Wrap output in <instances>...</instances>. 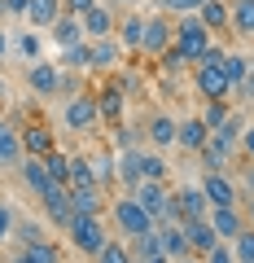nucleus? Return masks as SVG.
<instances>
[{"label": "nucleus", "instance_id": "nucleus-40", "mask_svg": "<svg viewBox=\"0 0 254 263\" xmlns=\"http://www.w3.org/2000/svg\"><path fill=\"white\" fill-rule=\"evenodd\" d=\"M228 246H232L237 263H254V224H245V228H241V233H237Z\"/></svg>", "mask_w": 254, "mask_h": 263}, {"label": "nucleus", "instance_id": "nucleus-47", "mask_svg": "<svg viewBox=\"0 0 254 263\" xmlns=\"http://www.w3.org/2000/svg\"><path fill=\"white\" fill-rule=\"evenodd\" d=\"M31 0H0V18H27Z\"/></svg>", "mask_w": 254, "mask_h": 263}, {"label": "nucleus", "instance_id": "nucleus-43", "mask_svg": "<svg viewBox=\"0 0 254 263\" xmlns=\"http://www.w3.org/2000/svg\"><path fill=\"white\" fill-rule=\"evenodd\" d=\"M202 5H206V0H158V9L167 13V18H171V13H175V18H184V13H198Z\"/></svg>", "mask_w": 254, "mask_h": 263}, {"label": "nucleus", "instance_id": "nucleus-5", "mask_svg": "<svg viewBox=\"0 0 254 263\" xmlns=\"http://www.w3.org/2000/svg\"><path fill=\"white\" fill-rule=\"evenodd\" d=\"M171 40H175V22H171L167 13H149V18H145V35H141V57H153V62H158L171 48Z\"/></svg>", "mask_w": 254, "mask_h": 263}, {"label": "nucleus", "instance_id": "nucleus-56", "mask_svg": "<svg viewBox=\"0 0 254 263\" xmlns=\"http://www.w3.org/2000/svg\"><path fill=\"white\" fill-rule=\"evenodd\" d=\"M145 263H171V259H167V254H162V259H145Z\"/></svg>", "mask_w": 254, "mask_h": 263}, {"label": "nucleus", "instance_id": "nucleus-12", "mask_svg": "<svg viewBox=\"0 0 254 263\" xmlns=\"http://www.w3.org/2000/svg\"><path fill=\"white\" fill-rule=\"evenodd\" d=\"M22 136H18V127H13L5 114H0V171H18L22 167Z\"/></svg>", "mask_w": 254, "mask_h": 263}, {"label": "nucleus", "instance_id": "nucleus-53", "mask_svg": "<svg viewBox=\"0 0 254 263\" xmlns=\"http://www.w3.org/2000/svg\"><path fill=\"white\" fill-rule=\"evenodd\" d=\"M105 5H110V9H132L136 0H105Z\"/></svg>", "mask_w": 254, "mask_h": 263}, {"label": "nucleus", "instance_id": "nucleus-49", "mask_svg": "<svg viewBox=\"0 0 254 263\" xmlns=\"http://www.w3.org/2000/svg\"><path fill=\"white\" fill-rule=\"evenodd\" d=\"M232 101H245V105H254V75H245L241 84L232 88Z\"/></svg>", "mask_w": 254, "mask_h": 263}, {"label": "nucleus", "instance_id": "nucleus-39", "mask_svg": "<svg viewBox=\"0 0 254 263\" xmlns=\"http://www.w3.org/2000/svg\"><path fill=\"white\" fill-rule=\"evenodd\" d=\"M88 162H92V176H96V184H101V189H110V184H114V167H119V158H114L110 149H101L96 158H88Z\"/></svg>", "mask_w": 254, "mask_h": 263}, {"label": "nucleus", "instance_id": "nucleus-24", "mask_svg": "<svg viewBox=\"0 0 254 263\" xmlns=\"http://www.w3.org/2000/svg\"><path fill=\"white\" fill-rule=\"evenodd\" d=\"M57 18H62V0H31V5H27V18H22V22H27L31 31H48Z\"/></svg>", "mask_w": 254, "mask_h": 263}, {"label": "nucleus", "instance_id": "nucleus-38", "mask_svg": "<svg viewBox=\"0 0 254 263\" xmlns=\"http://www.w3.org/2000/svg\"><path fill=\"white\" fill-rule=\"evenodd\" d=\"M44 171H48V180H53V184H66V180H70V154H66V149L44 154Z\"/></svg>", "mask_w": 254, "mask_h": 263}, {"label": "nucleus", "instance_id": "nucleus-2", "mask_svg": "<svg viewBox=\"0 0 254 263\" xmlns=\"http://www.w3.org/2000/svg\"><path fill=\"white\" fill-rule=\"evenodd\" d=\"M171 44L180 48V57L188 66H198V62H206V48L215 44V35L198 22V13H184V18H175V40Z\"/></svg>", "mask_w": 254, "mask_h": 263}, {"label": "nucleus", "instance_id": "nucleus-35", "mask_svg": "<svg viewBox=\"0 0 254 263\" xmlns=\"http://www.w3.org/2000/svg\"><path fill=\"white\" fill-rule=\"evenodd\" d=\"M44 237H48V228L40 224V219H27V215H18V219H13V241H18V246L44 241Z\"/></svg>", "mask_w": 254, "mask_h": 263}, {"label": "nucleus", "instance_id": "nucleus-3", "mask_svg": "<svg viewBox=\"0 0 254 263\" xmlns=\"http://www.w3.org/2000/svg\"><path fill=\"white\" fill-rule=\"evenodd\" d=\"M66 237H70V246H75V254L96 259V254H101V246L110 241V233H105V215H70Z\"/></svg>", "mask_w": 254, "mask_h": 263}, {"label": "nucleus", "instance_id": "nucleus-10", "mask_svg": "<svg viewBox=\"0 0 254 263\" xmlns=\"http://www.w3.org/2000/svg\"><path fill=\"white\" fill-rule=\"evenodd\" d=\"M145 145L149 149H175V114H167V110H158V114H149L145 119Z\"/></svg>", "mask_w": 254, "mask_h": 263}, {"label": "nucleus", "instance_id": "nucleus-31", "mask_svg": "<svg viewBox=\"0 0 254 263\" xmlns=\"http://www.w3.org/2000/svg\"><path fill=\"white\" fill-rule=\"evenodd\" d=\"M232 110H237L232 101H202V110H198V119L206 123L210 132H219V127H224V123H228V114H232Z\"/></svg>", "mask_w": 254, "mask_h": 263}, {"label": "nucleus", "instance_id": "nucleus-15", "mask_svg": "<svg viewBox=\"0 0 254 263\" xmlns=\"http://www.w3.org/2000/svg\"><path fill=\"white\" fill-rule=\"evenodd\" d=\"M180 228H184V237H188V250L198 254H210L219 246V237H215V228H210V219H180Z\"/></svg>", "mask_w": 254, "mask_h": 263}, {"label": "nucleus", "instance_id": "nucleus-50", "mask_svg": "<svg viewBox=\"0 0 254 263\" xmlns=\"http://www.w3.org/2000/svg\"><path fill=\"white\" fill-rule=\"evenodd\" d=\"M237 154L254 162V127H245V132H241V141H237Z\"/></svg>", "mask_w": 254, "mask_h": 263}, {"label": "nucleus", "instance_id": "nucleus-16", "mask_svg": "<svg viewBox=\"0 0 254 263\" xmlns=\"http://www.w3.org/2000/svg\"><path fill=\"white\" fill-rule=\"evenodd\" d=\"M175 206H180V219H206L210 215V202L202 193V184H180L175 189Z\"/></svg>", "mask_w": 254, "mask_h": 263}, {"label": "nucleus", "instance_id": "nucleus-23", "mask_svg": "<svg viewBox=\"0 0 254 263\" xmlns=\"http://www.w3.org/2000/svg\"><path fill=\"white\" fill-rule=\"evenodd\" d=\"M206 219H210V228H215L219 241H232V237L245 228V219H241V211H237V206H210Z\"/></svg>", "mask_w": 254, "mask_h": 263}, {"label": "nucleus", "instance_id": "nucleus-28", "mask_svg": "<svg viewBox=\"0 0 254 263\" xmlns=\"http://www.w3.org/2000/svg\"><path fill=\"white\" fill-rule=\"evenodd\" d=\"M158 241H162V254H167L171 263H175V259H184V254H193V250H188V237H184V228H180V224L158 228Z\"/></svg>", "mask_w": 254, "mask_h": 263}, {"label": "nucleus", "instance_id": "nucleus-55", "mask_svg": "<svg viewBox=\"0 0 254 263\" xmlns=\"http://www.w3.org/2000/svg\"><path fill=\"white\" fill-rule=\"evenodd\" d=\"M175 263H202V259H198V254H184V259H175Z\"/></svg>", "mask_w": 254, "mask_h": 263}, {"label": "nucleus", "instance_id": "nucleus-54", "mask_svg": "<svg viewBox=\"0 0 254 263\" xmlns=\"http://www.w3.org/2000/svg\"><path fill=\"white\" fill-rule=\"evenodd\" d=\"M245 219L254 224V197H245Z\"/></svg>", "mask_w": 254, "mask_h": 263}, {"label": "nucleus", "instance_id": "nucleus-14", "mask_svg": "<svg viewBox=\"0 0 254 263\" xmlns=\"http://www.w3.org/2000/svg\"><path fill=\"white\" fill-rule=\"evenodd\" d=\"M79 22H84V35H88V40H105V35H114V31H119V9L96 5V9H88Z\"/></svg>", "mask_w": 254, "mask_h": 263}, {"label": "nucleus", "instance_id": "nucleus-9", "mask_svg": "<svg viewBox=\"0 0 254 263\" xmlns=\"http://www.w3.org/2000/svg\"><path fill=\"white\" fill-rule=\"evenodd\" d=\"M40 211H44V219L57 228V233H66V224H70V189L66 184H48V193L40 197Z\"/></svg>", "mask_w": 254, "mask_h": 263}, {"label": "nucleus", "instance_id": "nucleus-33", "mask_svg": "<svg viewBox=\"0 0 254 263\" xmlns=\"http://www.w3.org/2000/svg\"><path fill=\"white\" fill-rule=\"evenodd\" d=\"M88 62H92V40H84V44H70L62 48V70H88Z\"/></svg>", "mask_w": 254, "mask_h": 263}, {"label": "nucleus", "instance_id": "nucleus-27", "mask_svg": "<svg viewBox=\"0 0 254 263\" xmlns=\"http://www.w3.org/2000/svg\"><path fill=\"white\" fill-rule=\"evenodd\" d=\"M198 22L210 31V35H228V0H206L198 9Z\"/></svg>", "mask_w": 254, "mask_h": 263}, {"label": "nucleus", "instance_id": "nucleus-4", "mask_svg": "<svg viewBox=\"0 0 254 263\" xmlns=\"http://www.w3.org/2000/svg\"><path fill=\"white\" fill-rule=\"evenodd\" d=\"M62 123H66L70 132H79V136L96 132V123H101V114H96V92H84V88H79L75 97H66V105H62Z\"/></svg>", "mask_w": 254, "mask_h": 263}, {"label": "nucleus", "instance_id": "nucleus-36", "mask_svg": "<svg viewBox=\"0 0 254 263\" xmlns=\"http://www.w3.org/2000/svg\"><path fill=\"white\" fill-rule=\"evenodd\" d=\"M127 250H132V263H145V259H162V241H158V228H153V233H145V237H136V241L127 246Z\"/></svg>", "mask_w": 254, "mask_h": 263}, {"label": "nucleus", "instance_id": "nucleus-32", "mask_svg": "<svg viewBox=\"0 0 254 263\" xmlns=\"http://www.w3.org/2000/svg\"><path fill=\"white\" fill-rule=\"evenodd\" d=\"M219 70H224V75H228V84L237 88L245 75H250V57H245V53H237V48H228V53H224V62H219Z\"/></svg>", "mask_w": 254, "mask_h": 263}, {"label": "nucleus", "instance_id": "nucleus-48", "mask_svg": "<svg viewBox=\"0 0 254 263\" xmlns=\"http://www.w3.org/2000/svg\"><path fill=\"white\" fill-rule=\"evenodd\" d=\"M101 0H62V13H75V18H84L88 9H96Z\"/></svg>", "mask_w": 254, "mask_h": 263}, {"label": "nucleus", "instance_id": "nucleus-41", "mask_svg": "<svg viewBox=\"0 0 254 263\" xmlns=\"http://www.w3.org/2000/svg\"><path fill=\"white\" fill-rule=\"evenodd\" d=\"M18 53H22V62H40V53H44V40H40V31H22V35H18Z\"/></svg>", "mask_w": 254, "mask_h": 263}, {"label": "nucleus", "instance_id": "nucleus-29", "mask_svg": "<svg viewBox=\"0 0 254 263\" xmlns=\"http://www.w3.org/2000/svg\"><path fill=\"white\" fill-rule=\"evenodd\" d=\"M228 158H232V149H228V145H219L215 136H210V141L198 149V162H202V171H228Z\"/></svg>", "mask_w": 254, "mask_h": 263}, {"label": "nucleus", "instance_id": "nucleus-44", "mask_svg": "<svg viewBox=\"0 0 254 263\" xmlns=\"http://www.w3.org/2000/svg\"><path fill=\"white\" fill-rule=\"evenodd\" d=\"M13 219H18L13 202H5V197H0V246H5V241H13Z\"/></svg>", "mask_w": 254, "mask_h": 263}, {"label": "nucleus", "instance_id": "nucleus-7", "mask_svg": "<svg viewBox=\"0 0 254 263\" xmlns=\"http://www.w3.org/2000/svg\"><path fill=\"white\" fill-rule=\"evenodd\" d=\"M198 184H202L210 206H241V189H237V180L228 171H202Z\"/></svg>", "mask_w": 254, "mask_h": 263}, {"label": "nucleus", "instance_id": "nucleus-25", "mask_svg": "<svg viewBox=\"0 0 254 263\" xmlns=\"http://www.w3.org/2000/svg\"><path fill=\"white\" fill-rule=\"evenodd\" d=\"M9 263H62V250H57L53 241H31V246H18V250H13V259Z\"/></svg>", "mask_w": 254, "mask_h": 263}, {"label": "nucleus", "instance_id": "nucleus-17", "mask_svg": "<svg viewBox=\"0 0 254 263\" xmlns=\"http://www.w3.org/2000/svg\"><path fill=\"white\" fill-rule=\"evenodd\" d=\"M123 110H127V92H123L119 84H105L101 92H96V114H101V123H114V127H119Z\"/></svg>", "mask_w": 254, "mask_h": 263}, {"label": "nucleus", "instance_id": "nucleus-1", "mask_svg": "<svg viewBox=\"0 0 254 263\" xmlns=\"http://www.w3.org/2000/svg\"><path fill=\"white\" fill-rule=\"evenodd\" d=\"M110 224L119 228V237H145V233H153V215L136 202L132 193H119V197H110Z\"/></svg>", "mask_w": 254, "mask_h": 263}, {"label": "nucleus", "instance_id": "nucleus-52", "mask_svg": "<svg viewBox=\"0 0 254 263\" xmlns=\"http://www.w3.org/2000/svg\"><path fill=\"white\" fill-rule=\"evenodd\" d=\"M9 57V35H5V27H0V62Z\"/></svg>", "mask_w": 254, "mask_h": 263}, {"label": "nucleus", "instance_id": "nucleus-8", "mask_svg": "<svg viewBox=\"0 0 254 263\" xmlns=\"http://www.w3.org/2000/svg\"><path fill=\"white\" fill-rule=\"evenodd\" d=\"M18 136H22V154H27V158H44V154L57 149V136H53V127H48L44 119H27L18 127Z\"/></svg>", "mask_w": 254, "mask_h": 263}, {"label": "nucleus", "instance_id": "nucleus-13", "mask_svg": "<svg viewBox=\"0 0 254 263\" xmlns=\"http://www.w3.org/2000/svg\"><path fill=\"white\" fill-rule=\"evenodd\" d=\"M57 84H62V70H57L53 62L40 57V62L27 66V88H31L35 97H57Z\"/></svg>", "mask_w": 254, "mask_h": 263}, {"label": "nucleus", "instance_id": "nucleus-34", "mask_svg": "<svg viewBox=\"0 0 254 263\" xmlns=\"http://www.w3.org/2000/svg\"><path fill=\"white\" fill-rule=\"evenodd\" d=\"M92 184H96L92 162H88L84 154H70V180H66V189H92Z\"/></svg>", "mask_w": 254, "mask_h": 263}, {"label": "nucleus", "instance_id": "nucleus-22", "mask_svg": "<svg viewBox=\"0 0 254 263\" xmlns=\"http://www.w3.org/2000/svg\"><path fill=\"white\" fill-rule=\"evenodd\" d=\"M13 176L27 184V193H35V202L48 193V184H53V180H48V171H44V158H22V167L13 171Z\"/></svg>", "mask_w": 254, "mask_h": 263}, {"label": "nucleus", "instance_id": "nucleus-18", "mask_svg": "<svg viewBox=\"0 0 254 263\" xmlns=\"http://www.w3.org/2000/svg\"><path fill=\"white\" fill-rule=\"evenodd\" d=\"M105 202H110V189H101V184L70 189V211L75 215H105Z\"/></svg>", "mask_w": 254, "mask_h": 263}, {"label": "nucleus", "instance_id": "nucleus-46", "mask_svg": "<svg viewBox=\"0 0 254 263\" xmlns=\"http://www.w3.org/2000/svg\"><path fill=\"white\" fill-rule=\"evenodd\" d=\"M202 263H237V254H232V246H228V241H219L210 254H202Z\"/></svg>", "mask_w": 254, "mask_h": 263}, {"label": "nucleus", "instance_id": "nucleus-45", "mask_svg": "<svg viewBox=\"0 0 254 263\" xmlns=\"http://www.w3.org/2000/svg\"><path fill=\"white\" fill-rule=\"evenodd\" d=\"M158 66H162V70H167V75H180V70H193V66H188L184 57H180V48H175V44H171L167 53L158 57Z\"/></svg>", "mask_w": 254, "mask_h": 263}, {"label": "nucleus", "instance_id": "nucleus-30", "mask_svg": "<svg viewBox=\"0 0 254 263\" xmlns=\"http://www.w3.org/2000/svg\"><path fill=\"white\" fill-rule=\"evenodd\" d=\"M114 180H123V184H127V193H132V189L141 184V149H123V154H119Z\"/></svg>", "mask_w": 254, "mask_h": 263}, {"label": "nucleus", "instance_id": "nucleus-42", "mask_svg": "<svg viewBox=\"0 0 254 263\" xmlns=\"http://www.w3.org/2000/svg\"><path fill=\"white\" fill-rule=\"evenodd\" d=\"M92 263H132V250H127L123 241H114V237H110V241L101 246V254H96Z\"/></svg>", "mask_w": 254, "mask_h": 263}, {"label": "nucleus", "instance_id": "nucleus-37", "mask_svg": "<svg viewBox=\"0 0 254 263\" xmlns=\"http://www.w3.org/2000/svg\"><path fill=\"white\" fill-rule=\"evenodd\" d=\"M171 167L158 149H141V180H167Z\"/></svg>", "mask_w": 254, "mask_h": 263}, {"label": "nucleus", "instance_id": "nucleus-26", "mask_svg": "<svg viewBox=\"0 0 254 263\" xmlns=\"http://www.w3.org/2000/svg\"><path fill=\"white\" fill-rule=\"evenodd\" d=\"M48 35H53L62 48H70V44H84V40H88V35H84V22H79L75 13H62V18H57L53 27H48Z\"/></svg>", "mask_w": 254, "mask_h": 263}, {"label": "nucleus", "instance_id": "nucleus-11", "mask_svg": "<svg viewBox=\"0 0 254 263\" xmlns=\"http://www.w3.org/2000/svg\"><path fill=\"white\" fill-rule=\"evenodd\" d=\"M206 141H210V127L198 119V114H184V119H175V149L198 154Z\"/></svg>", "mask_w": 254, "mask_h": 263}, {"label": "nucleus", "instance_id": "nucleus-6", "mask_svg": "<svg viewBox=\"0 0 254 263\" xmlns=\"http://www.w3.org/2000/svg\"><path fill=\"white\" fill-rule=\"evenodd\" d=\"M193 88H198L202 101H232V84H228V75L219 70V66H210V62L193 66Z\"/></svg>", "mask_w": 254, "mask_h": 263}, {"label": "nucleus", "instance_id": "nucleus-51", "mask_svg": "<svg viewBox=\"0 0 254 263\" xmlns=\"http://www.w3.org/2000/svg\"><path fill=\"white\" fill-rule=\"evenodd\" d=\"M237 189H241L245 197H254V162H250V167L241 171V180H237Z\"/></svg>", "mask_w": 254, "mask_h": 263}, {"label": "nucleus", "instance_id": "nucleus-19", "mask_svg": "<svg viewBox=\"0 0 254 263\" xmlns=\"http://www.w3.org/2000/svg\"><path fill=\"white\" fill-rule=\"evenodd\" d=\"M141 35H145V13H141V9H127V13L119 18L114 40L123 44V53H141Z\"/></svg>", "mask_w": 254, "mask_h": 263}, {"label": "nucleus", "instance_id": "nucleus-21", "mask_svg": "<svg viewBox=\"0 0 254 263\" xmlns=\"http://www.w3.org/2000/svg\"><path fill=\"white\" fill-rule=\"evenodd\" d=\"M119 57H123V44L114 35L92 40V62H88V70H105V75H114V70H119Z\"/></svg>", "mask_w": 254, "mask_h": 263}, {"label": "nucleus", "instance_id": "nucleus-20", "mask_svg": "<svg viewBox=\"0 0 254 263\" xmlns=\"http://www.w3.org/2000/svg\"><path fill=\"white\" fill-rule=\"evenodd\" d=\"M228 35L254 40V0H228Z\"/></svg>", "mask_w": 254, "mask_h": 263}, {"label": "nucleus", "instance_id": "nucleus-57", "mask_svg": "<svg viewBox=\"0 0 254 263\" xmlns=\"http://www.w3.org/2000/svg\"><path fill=\"white\" fill-rule=\"evenodd\" d=\"M250 75H254V53H250Z\"/></svg>", "mask_w": 254, "mask_h": 263}]
</instances>
